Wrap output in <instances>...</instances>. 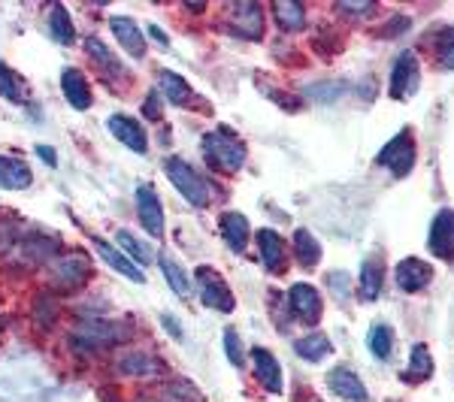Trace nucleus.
Returning <instances> with one entry per match:
<instances>
[{
    "label": "nucleus",
    "instance_id": "c9c22d12",
    "mask_svg": "<svg viewBox=\"0 0 454 402\" xmlns=\"http://www.w3.org/2000/svg\"><path fill=\"white\" fill-rule=\"evenodd\" d=\"M143 115L149 121H160V94H149L143 104Z\"/></svg>",
    "mask_w": 454,
    "mask_h": 402
},
{
    "label": "nucleus",
    "instance_id": "423d86ee",
    "mask_svg": "<svg viewBox=\"0 0 454 402\" xmlns=\"http://www.w3.org/2000/svg\"><path fill=\"white\" fill-rule=\"evenodd\" d=\"M419 88V58L412 52H400L391 67V97L406 100Z\"/></svg>",
    "mask_w": 454,
    "mask_h": 402
},
{
    "label": "nucleus",
    "instance_id": "dca6fc26",
    "mask_svg": "<svg viewBox=\"0 0 454 402\" xmlns=\"http://www.w3.org/2000/svg\"><path fill=\"white\" fill-rule=\"evenodd\" d=\"M109 25H113V34H115V40H119V46L130 58H143L145 55V36H143L140 25H137L134 19L115 16L113 21H109Z\"/></svg>",
    "mask_w": 454,
    "mask_h": 402
},
{
    "label": "nucleus",
    "instance_id": "a211bd4d",
    "mask_svg": "<svg viewBox=\"0 0 454 402\" xmlns=\"http://www.w3.org/2000/svg\"><path fill=\"white\" fill-rule=\"evenodd\" d=\"M61 88H64V97H67V104L73 109L85 112V109L91 106V88H88L82 70L64 67V73H61Z\"/></svg>",
    "mask_w": 454,
    "mask_h": 402
},
{
    "label": "nucleus",
    "instance_id": "2f4dec72",
    "mask_svg": "<svg viewBox=\"0 0 454 402\" xmlns=\"http://www.w3.org/2000/svg\"><path fill=\"white\" fill-rule=\"evenodd\" d=\"M98 336H100V342H119L124 330L119 324H85L82 327V336L79 339H91V342H98Z\"/></svg>",
    "mask_w": 454,
    "mask_h": 402
},
{
    "label": "nucleus",
    "instance_id": "4468645a",
    "mask_svg": "<svg viewBox=\"0 0 454 402\" xmlns=\"http://www.w3.org/2000/svg\"><path fill=\"white\" fill-rule=\"evenodd\" d=\"M109 134L121 145H128L130 151H137V155H145V149H149L145 128L137 119H130V115H113V119H109Z\"/></svg>",
    "mask_w": 454,
    "mask_h": 402
},
{
    "label": "nucleus",
    "instance_id": "72a5a7b5",
    "mask_svg": "<svg viewBox=\"0 0 454 402\" xmlns=\"http://www.w3.org/2000/svg\"><path fill=\"white\" fill-rule=\"evenodd\" d=\"M85 46H88V55H91L94 61L104 64L106 70H113V73H124V70H119V61H115V58L106 52V46H104V43H100V40H94V36H88Z\"/></svg>",
    "mask_w": 454,
    "mask_h": 402
},
{
    "label": "nucleus",
    "instance_id": "2eb2a0df",
    "mask_svg": "<svg viewBox=\"0 0 454 402\" xmlns=\"http://www.w3.org/2000/svg\"><path fill=\"white\" fill-rule=\"evenodd\" d=\"M31 182L34 175L25 160L0 155V191H25V188H31Z\"/></svg>",
    "mask_w": 454,
    "mask_h": 402
},
{
    "label": "nucleus",
    "instance_id": "4be33fe9",
    "mask_svg": "<svg viewBox=\"0 0 454 402\" xmlns=\"http://www.w3.org/2000/svg\"><path fill=\"white\" fill-rule=\"evenodd\" d=\"M158 85H160V94H164V100H170L173 106L192 104L194 91H192V85H188L185 79L179 76V73L164 70V73H160V79H158Z\"/></svg>",
    "mask_w": 454,
    "mask_h": 402
},
{
    "label": "nucleus",
    "instance_id": "6ab92c4d",
    "mask_svg": "<svg viewBox=\"0 0 454 402\" xmlns=\"http://www.w3.org/2000/svg\"><path fill=\"white\" fill-rule=\"evenodd\" d=\"M382 282H385V267L382 260H379V254H370V258H364L361 263V299H379L382 294Z\"/></svg>",
    "mask_w": 454,
    "mask_h": 402
},
{
    "label": "nucleus",
    "instance_id": "f257e3e1",
    "mask_svg": "<svg viewBox=\"0 0 454 402\" xmlns=\"http://www.w3.org/2000/svg\"><path fill=\"white\" fill-rule=\"evenodd\" d=\"M203 155L212 170L237 173L246 164V143L231 128H215L203 136Z\"/></svg>",
    "mask_w": 454,
    "mask_h": 402
},
{
    "label": "nucleus",
    "instance_id": "39448f33",
    "mask_svg": "<svg viewBox=\"0 0 454 402\" xmlns=\"http://www.w3.org/2000/svg\"><path fill=\"white\" fill-rule=\"evenodd\" d=\"M427 248L434 258L454 263V209H439L434 215Z\"/></svg>",
    "mask_w": 454,
    "mask_h": 402
},
{
    "label": "nucleus",
    "instance_id": "7c9ffc66",
    "mask_svg": "<svg viewBox=\"0 0 454 402\" xmlns=\"http://www.w3.org/2000/svg\"><path fill=\"white\" fill-rule=\"evenodd\" d=\"M367 345L379 360H387L394 354V330L387 324H372L370 336H367Z\"/></svg>",
    "mask_w": 454,
    "mask_h": 402
},
{
    "label": "nucleus",
    "instance_id": "5701e85b",
    "mask_svg": "<svg viewBox=\"0 0 454 402\" xmlns=\"http://www.w3.org/2000/svg\"><path fill=\"white\" fill-rule=\"evenodd\" d=\"M294 351L303 357L306 363H321L325 357L333 354V345L325 333H312V336H303V339L294 342Z\"/></svg>",
    "mask_w": 454,
    "mask_h": 402
},
{
    "label": "nucleus",
    "instance_id": "f03ea898",
    "mask_svg": "<svg viewBox=\"0 0 454 402\" xmlns=\"http://www.w3.org/2000/svg\"><path fill=\"white\" fill-rule=\"evenodd\" d=\"M164 173H167V179L173 182V188L179 191L182 197H185L192 206L197 209H203V206H209V200H212V185L207 182V175H203L200 170H194L188 160H182V158H167L164 160Z\"/></svg>",
    "mask_w": 454,
    "mask_h": 402
},
{
    "label": "nucleus",
    "instance_id": "c85d7f7f",
    "mask_svg": "<svg viewBox=\"0 0 454 402\" xmlns=\"http://www.w3.org/2000/svg\"><path fill=\"white\" fill-rule=\"evenodd\" d=\"M119 369L124 375H158V372H164V367L149 354H124L119 360Z\"/></svg>",
    "mask_w": 454,
    "mask_h": 402
},
{
    "label": "nucleus",
    "instance_id": "c756f323",
    "mask_svg": "<svg viewBox=\"0 0 454 402\" xmlns=\"http://www.w3.org/2000/svg\"><path fill=\"white\" fill-rule=\"evenodd\" d=\"M115 243H119V248H124L128 251V258L137 263V267H149V260H152V248L140 243V239L134 236V233H128V230H119L115 233Z\"/></svg>",
    "mask_w": 454,
    "mask_h": 402
},
{
    "label": "nucleus",
    "instance_id": "bb28decb",
    "mask_svg": "<svg viewBox=\"0 0 454 402\" xmlns=\"http://www.w3.org/2000/svg\"><path fill=\"white\" fill-rule=\"evenodd\" d=\"M158 263H160V273H164L167 284H170V290H176V297H188V294H192V279H188L185 269H182L179 263L170 258V254H160Z\"/></svg>",
    "mask_w": 454,
    "mask_h": 402
},
{
    "label": "nucleus",
    "instance_id": "e433bc0d",
    "mask_svg": "<svg viewBox=\"0 0 454 402\" xmlns=\"http://www.w3.org/2000/svg\"><path fill=\"white\" fill-rule=\"evenodd\" d=\"M36 155L43 158V164L52 166V170L58 166V155H55V149H49V145H36Z\"/></svg>",
    "mask_w": 454,
    "mask_h": 402
},
{
    "label": "nucleus",
    "instance_id": "473e14b6",
    "mask_svg": "<svg viewBox=\"0 0 454 402\" xmlns=\"http://www.w3.org/2000/svg\"><path fill=\"white\" fill-rule=\"evenodd\" d=\"M436 55H439V67H442V70H454V27H449V31L439 34Z\"/></svg>",
    "mask_w": 454,
    "mask_h": 402
},
{
    "label": "nucleus",
    "instance_id": "6e6552de",
    "mask_svg": "<svg viewBox=\"0 0 454 402\" xmlns=\"http://www.w3.org/2000/svg\"><path fill=\"white\" fill-rule=\"evenodd\" d=\"M394 279H397V288L403 294H419V290H424L430 282H434V267L424 263L421 258H406L397 263Z\"/></svg>",
    "mask_w": 454,
    "mask_h": 402
},
{
    "label": "nucleus",
    "instance_id": "aec40b11",
    "mask_svg": "<svg viewBox=\"0 0 454 402\" xmlns=\"http://www.w3.org/2000/svg\"><path fill=\"white\" fill-rule=\"evenodd\" d=\"M248 233H252V228H248V218L239 215V212H227V215H222V236L224 243L231 245V251H246L248 245Z\"/></svg>",
    "mask_w": 454,
    "mask_h": 402
},
{
    "label": "nucleus",
    "instance_id": "f704fd0d",
    "mask_svg": "<svg viewBox=\"0 0 454 402\" xmlns=\"http://www.w3.org/2000/svg\"><path fill=\"white\" fill-rule=\"evenodd\" d=\"M224 351H227V357H231L233 367H243V345H239V336L233 327L224 330Z\"/></svg>",
    "mask_w": 454,
    "mask_h": 402
},
{
    "label": "nucleus",
    "instance_id": "4c0bfd02",
    "mask_svg": "<svg viewBox=\"0 0 454 402\" xmlns=\"http://www.w3.org/2000/svg\"><path fill=\"white\" fill-rule=\"evenodd\" d=\"M340 12H361V16H370V12H376V6H372V4H340Z\"/></svg>",
    "mask_w": 454,
    "mask_h": 402
},
{
    "label": "nucleus",
    "instance_id": "9d476101",
    "mask_svg": "<svg viewBox=\"0 0 454 402\" xmlns=\"http://www.w3.org/2000/svg\"><path fill=\"white\" fill-rule=\"evenodd\" d=\"M327 387L336 393V397L348 399V402H370V393L364 387L361 375L348 367H333L327 372Z\"/></svg>",
    "mask_w": 454,
    "mask_h": 402
},
{
    "label": "nucleus",
    "instance_id": "9b49d317",
    "mask_svg": "<svg viewBox=\"0 0 454 402\" xmlns=\"http://www.w3.org/2000/svg\"><path fill=\"white\" fill-rule=\"evenodd\" d=\"M252 369H254V378L261 382L263 390H270V393H282L285 390L282 367H279V360H276L273 351L252 348Z\"/></svg>",
    "mask_w": 454,
    "mask_h": 402
},
{
    "label": "nucleus",
    "instance_id": "58836bf2",
    "mask_svg": "<svg viewBox=\"0 0 454 402\" xmlns=\"http://www.w3.org/2000/svg\"><path fill=\"white\" fill-rule=\"evenodd\" d=\"M160 324H164V327H167V330H170V333L176 336V339H182V327H179V321H176V318H170V315H164V318H160Z\"/></svg>",
    "mask_w": 454,
    "mask_h": 402
},
{
    "label": "nucleus",
    "instance_id": "7ed1b4c3",
    "mask_svg": "<svg viewBox=\"0 0 454 402\" xmlns=\"http://www.w3.org/2000/svg\"><path fill=\"white\" fill-rule=\"evenodd\" d=\"M376 164L387 166V170L397 175V179L412 173V166H415V136H412V130H409V128L397 130V134L387 140L385 149L376 155Z\"/></svg>",
    "mask_w": 454,
    "mask_h": 402
},
{
    "label": "nucleus",
    "instance_id": "a878e982",
    "mask_svg": "<svg viewBox=\"0 0 454 402\" xmlns=\"http://www.w3.org/2000/svg\"><path fill=\"white\" fill-rule=\"evenodd\" d=\"M49 34L55 36L61 46H73V40H76V27H73V19L70 12L64 10L61 4L52 6V12H49Z\"/></svg>",
    "mask_w": 454,
    "mask_h": 402
},
{
    "label": "nucleus",
    "instance_id": "ddd939ff",
    "mask_svg": "<svg viewBox=\"0 0 454 402\" xmlns=\"http://www.w3.org/2000/svg\"><path fill=\"white\" fill-rule=\"evenodd\" d=\"M258 251H261V260L263 267H267V273L279 275L285 273V260H288V245H285V239L279 236L276 230H258Z\"/></svg>",
    "mask_w": 454,
    "mask_h": 402
},
{
    "label": "nucleus",
    "instance_id": "393cba45",
    "mask_svg": "<svg viewBox=\"0 0 454 402\" xmlns=\"http://www.w3.org/2000/svg\"><path fill=\"white\" fill-rule=\"evenodd\" d=\"M273 19L282 31H300L306 25V10L297 0H279V4H273Z\"/></svg>",
    "mask_w": 454,
    "mask_h": 402
},
{
    "label": "nucleus",
    "instance_id": "cd10ccee",
    "mask_svg": "<svg viewBox=\"0 0 454 402\" xmlns=\"http://www.w3.org/2000/svg\"><path fill=\"white\" fill-rule=\"evenodd\" d=\"M0 97L12 100V104H25L27 100V85L16 70H10L0 61Z\"/></svg>",
    "mask_w": 454,
    "mask_h": 402
},
{
    "label": "nucleus",
    "instance_id": "412c9836",
    "mask_svg": "<svg viewBox=\"0 0 454 402\" xmlns=\"http://www.w3.org/2000/svg\"><path fill=\"white\" fill-rule=\"evenodd\" d=\"M430 375H434V357H430V348L424 345V342H419V345H412V351H409V369L403 372V378L419 384V382H427Z\"/></svg>",
    "mask_w": 454,
    "mask_h": 402
},
{
    "label": "nucleus",
    "instance_id": "20e7f679",
    "mask_svg": "<svg viewBox=\"0 0 454 402\" xmlns=\"http://www.w3.org/2000/svg\"><path fill=\"white\" fill-rule=\"evenodd\" d=\"M194 279H197V284H200L203 305H209V309H215V312H233V305H237V299H233V290L227 288V282L215 273V269L200 267L194 273Z\"/></svg>",
    "mask_w": 454,
    "mask_h": 402
},
{
    "label": "nucleus",
    "instance_id": "1a4fd4ad",
    "mask_svg": "<svg viewBox=\"0 0 454 402\" xmlns=\"http://www.w3.org/2000/svg\"><path fill=\"white\" fill-rule=\"evenodd\" d=\"M288 305H291V312L300 318V321H306V324H315V321L321 318V309H325V303H321V294L312 288V284H291V290H288Z\"/></svg>",
    "mask_w": 454,
    "mask_h": 402
},
{
    "label": "nucleus",
    "instance_id": "0eeeda50",
    "mask_svg": "<svg viewBox=\"0 0 454 402\" xmlns=\"http://www.w3.org/2000/svg\"><path fill=\"white\" fill-rule=\"evenodd\" d=\"M137 212H140V224L149 236H164V206H160L158 194L152 185L137 188Z\"/></svg>",
    "mask_w": 454,
    "mask_h": 402
},
{
    "label": "nucleus",
    "instance_id": "f8f14e48",
    "mask_svg": "<svg viewBox=\"0 0 454 402\" xmlns=\"http://www.w3.org/2000/svg\"><path fill=\"white\" fill-rule=\"evenodd\" d=\"M231 25L237 34H243L246 40H261L263 36V10L252 0L231 6Z\"/></svg>",
    "mask_w": 454,
    "mask_h": 402
},
{
    "label": "nucleus",
    "instance_id": "b1692460",
    "mask_svg": "<svg viewBox=\"0 0 454 402\" xmlns=\"http://www.w3.org/2000/svg\"><path fill=\"white\" fill-rule=\"evenodd\" d=\"M294 258L303 269H315V263L321 260V243L303 228L294 233Z\"/></svg>",
    "mask_w": 454,
    "mask_h": 402
},
{
    "label": "nucleus",
    "instance_id": "f3484780",
    "mask_svg": "<svg viewBox=\"0 0 454 402\" xmlns=\"http://www.w3.org/2000/svg\"><path fill=\"white\" fill-rule=\"evenodd\" d=\"M94 251H98L100 258H104V260L109 263V267L115 269V273H121L124 279H130V282H137V284L145 282V273H143V269L137 267V263L130 260L128 254H121L119 248L109 245L106 239H94Z\"/></svg>",
    "mask_w": 454,
    "mask_h": 402
}]
</instances>
